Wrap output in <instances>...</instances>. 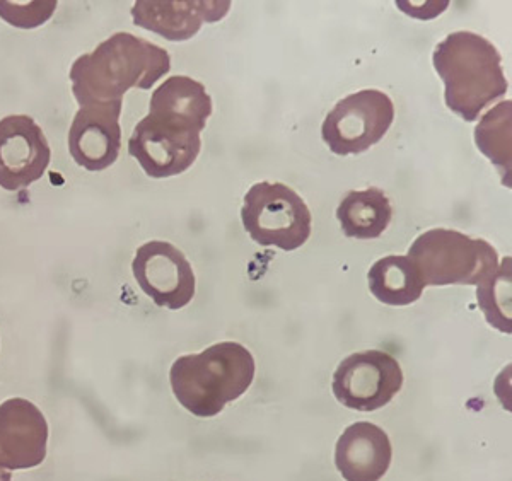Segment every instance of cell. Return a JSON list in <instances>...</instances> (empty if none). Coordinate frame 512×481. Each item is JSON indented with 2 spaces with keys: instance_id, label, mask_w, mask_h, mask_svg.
Listing matches in <instances>:
<instances>
[{
  "instance_id": "4fadbf2b",
  "label": "cell",
  "mask_w": 512,
  "mask_h": 481,
  "mask_svg": "<svg viewBox=\"0 0 512 481\" xmlns=\"http://www.w3.org/2000/svg\"><path fill=\"white\" fill-rule=\"evenodd\" d=\"M231 9L229 0H139L132 7L135 26L169 41L190 40L202 24L221 21Z\"/></svg>"
},
{
  "instance_id": "44dd1931",
  "label": "cell",
  "mask_w": 512,
  "mask_h": 481,
  "mask_svg": "<svg viewBox=\"0 0 512 481\" xmlns=\"http://www.w3.org/2000/svg\"><path fill=\"white\" fill-rule=\"evenodd\" d=\"M0 481H12L11 471L0 466Z\"/></svg>"
},
{
  "instance_id": "ffe728a7",
  "label": "cell",
  "mask_w": 512,
  "mask_h": 481,
  "mask_svg": "<svg viewBox=\"0 0 512 481\" xmlns=\"http://www.w3.org/2000/svg\"><path fill=\"white\" fill-rule=\"evenodd\" d=\"M57 9V0L47 2H0V18L16 28L31 29L47 23Z\"/></svg>"
},
{
  "instance_id": "52a82bcc",
  "label": "cell",
  "mask_w": 512,
  "mask_h": 481,
  "mask_svg": "<svg viewBox=\"0 0 512 481\" xmlns=\"http://www.w3.org/2000/svg\"><path fill=\"white\" fill-rule=\"evenodd\" d=\"M200 130L171 116L142 118L128 140V152L151 178L183 174L197 161L202 139Z\"/></svg>"
},
{
  "instance_id": "7a4b0ae2",
  "label": "cell",
  "mask_w": 512,
  "mask_h": 481,
  "mask_svg": "<svg viewBox=\"0 0 512 481\" xmlns=\"http://www.w3.org/2000/svg\"><path fill=\"white\" fill-rule=\"evenodd\" d=\"M432 64L443 79L446 106L465 122L478 120L509 91L501 53L472 31H454L437 43Z\"/></svg>"
},
{
  "instance_id": "d6986e66",
  "label": "cell",
  "mask_w": 512,
  "mask_h": 481,
  "mask_svg": "<svg viewBox=\"0 0 512 481\" xmlns=\"http://www.w3.org/2000/svg\"><path fill=\"white\" fill-rule=\"evenodd\" d=\"M478 304L490 325L511 333V258L507 256L497 272L478 285Z\"/></svg>"
},
{
  "instance_id": "5b68a950",
  "label": "cell",
  "mask_w": 512,
  "mask_h": 481,
  "mask_svg": "<svg viewBox=\"0 0 512 481\" xmlns=\"http://www.w3.org/2000/svg\"><path fill=\"white\" fill-rule=\"evenodd\" d=\"M241 221L255 243L294 251L311 236L313 217L291 186L262 181L246 192Z\"/></svg>"
},
{
  "instance_id": "9c48e42d",
  "label": "cell",
  "mask_w": 512,
  "mask_h": 481,
  "mask_svg": "<svg viewBox=\"0 0 512 481\" xmlns=\"http://www.w3.org/2000/svg\"><path fill=\"white\" fill-rule=\"evenodd\" d=\"M132 272L142 292L159 308L178 311L195 296L197 280L192 265L175 244L166 241L142 244L132 261Z\"/></svg>"
},
{
  "instance_id": "277c9868",
  "label": "cell",
  "mask_w": 512,
  "mask_h": 481,
  "mask_svg": "<svg viewBox=\"0 0 512 481\" xmlns=\"http://www.w3.org/2000/svg\"><path fill=\"white\" fill-rule=\"evenodd\" d=\"M427 285H482L499 268V255L485 239H475L454 229H431L410 246Z\"/></svg>"
},
{
  "instance_id": "5bb4252c",
  "label": "cell",
  "mask_w": 512,
  "mask_h": 481,
  "mask_svg": "<svg viewBox=\"0 0 512 481\" xmlns=\"http://www.w3.org/2000/svg\"><path fill=\"white\" fill-rule=\"evenodd\" d=\"M393 447L378 425L357 422L340 435L335 464L345 481H379L390 470Z\"/></svg>"
},
{
  "instance_id": "ba28073f",
  "label": "cell",
  "mask_w": 512,
  "mask_h": 481,
  "mask_svg": "<svg viewBox=\"0 0 512 481\" xmlns=\"http://www.w3.org/2000/svg\"><path fill=\"white\" fill-rule=\"evenodd\" d=\"M403 386L400 362L383 350L357 352L342 360L333 374V395L357 412L388 405Z\"/></svg>"
},
{
  "instance_id": "6da1fadb",
  "label": "cell",
  "mask_w": 512,
  "mask_h": 481,
  "mask_svg": "<svg viewBox=\"0 0 512 481\" xmlns=\"http://www.w3.org/2000/svg\"><path fill=\"white\" fill-rule=\"evenodd\" d=\"M171 70L168 50L156 43L115 33L70 67L72 94L81 106L123 101L130 89H151Z\"/></svg>"
},
{
  "instance_id": "2e32d148",
  "label": "cell",
  "mask_w": 512,
  "mask_h": 481,
  "mask_svg": "<svg viewBox=\"0 0 512 481\" xmlns=\"http://www.w3.org/2000/svg\"><path fill=\"white\" fill-rule=\"evenodd\" d=\"M369 290L386 306H410L419 301L425 284L420 270L408 256H384L367 273Z\"/></svg>"
},
{
  "instance_id": "ac0fdd59",
  "label": "cell",
  "mask_w": 512,
  "mask_h": 481,
  "mask_svg": "<svg viewBox=\"0 0 512 481\" xmlns=\"http://www.w3.org/2000/svg\"><path fill=\"white\" fill-rule=\"evenodd\" d=\"M511 108V101H502L482 116L475 130L478 149L501 171L507 186H511Z\"/></svg>"
},
{
  "instance_id": "3957f363",
  "label": "cell",
  "mask_w": 512,
  "mask_h": 481,
  "mask_svg": "<svg viewBox=\"0 0 512 481\" xmlns=\"http://www.w3.org/2000/svg\"><path fill=\"white\" fill-rule=\"evenodd\" d=\"M255 371V359L248 348L221 342L200 354L178 357L169 371V383L185 410L195 417L210 418L245 395Z\"/></svg>"
},
{
  "instance_id": "7c38bea8",
  "label": "cell",
  "mask_w": 512,
  "mask_h": 481,
  "mask_svg": "<svg viewBox=\"0 0 512 481\" xmlns=\"http://www.w3.org/2000/svg\"><path fill=\"white\" fill-rule=\"evenodd\" d=\"M48 424L40 408L11 398L0 405V466L31 470L47 458Z\"/></svg>"
},
{
  "instance_id": "8992f818",
  "label": "cell",
  "mask_w": 512,
  "mask_h": 481,
  "mask_svg": "<svg viewBox=\"0 0 512 481\" xmlns=\"http://www.w3.org/2000/svg\"><path fill=\"white\" fill-rule=\"evenodd\" d=\"M395 120V105L388 94L364 89L338 101L326 115L321 135L337 156L361 154L383 140Z\"/></svg>"
},
{
  "instance_id": "30bf717a",
  "label": "cell",
  "mask_w": 512,
  "mask_h": 481,
  "mask_svg": "<svg viewBox=\"0 0 512 481\" xmlns=\"http://www.w3.org/2000/svg\"><path fill=\"white\" fill-rule=\"evenodd\" d=\"M52 149L40 125L28 115L0 120V188L18 192L47 173Z\"/></svg>"
},
{
  "instance_id": "8fae6325",
  "label": "cell",
  "mask_w": 512,
  "mask_h": 481,
  "mask_svg": "<svg viewBox=\"0 0 512 481\" xmlns=\"http://www.w3.org/2000/svg\"><path fill=\"white\" fill-rule=\"evenodd\" d=\"M123 101L81 106L69 128V152L77 166L105 171L117 163L122 149Z\"/></svg>"
},
{
  "instance_id": "9a60e30c",
  "label": "cell",
  "mask_w": 512,
  "mask_h": 481,
  "mask_svg": "<svg viewBox=\"0 0 512 481\" xmlns=\"http://www.w3.org/2000/svg\"><path fill=\"white\" fill-rule=\"evenodd\" d=\"M149 113L171 116L204 132L212 115V98L202 82L192 77L173 76L152 93Z\"/></svg>"
},
{
  "instance_id": "e0dca14e",
  "label": "cell",
  "mask_w": 512,
  "mask_h": 481,
  "mask_svg": "<svg viewBox=\"0 0 512 481\" xmlns=\"http://www.w3.org/2000/svg\"><path fill=\"white\" fill-rule=\"evenodd\" d=\"M393 209L379 188L349 192L340 202L337 219L347 238L376 239L390 226Z\"/></svg>"
}]
</instances>
